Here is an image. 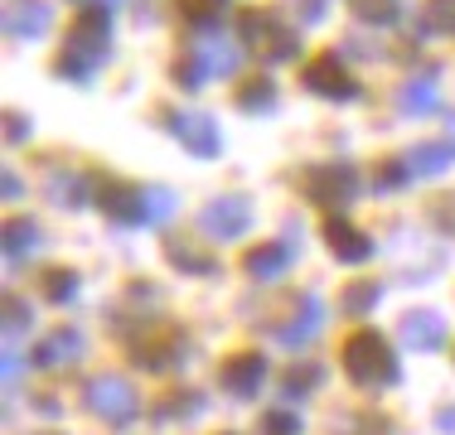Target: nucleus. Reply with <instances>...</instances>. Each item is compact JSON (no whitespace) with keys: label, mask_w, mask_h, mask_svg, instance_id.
I'll return each instance as SVG.
<instances>
[{"label":"nucleus","mask_w":455,"mask_h":435,"mask_svg":"<svg viewBox=\"0 0 455 435\" xmlns=\"http://www.w3.org/2000/svg\"><path fill=\"white\" fill-rule=\"evenodd\" d=\"M262 377H267V358L262 353H237V358L223 363L219 383H223V392H233V397H252V392L262 387Z\"/></svg>","instance_id":"7"},{"label":"nucleus","mask_w":455,"mask_h":435,"mask_svg":"<svg viewBox=\"0 0 455 435\" xmlns=\"http://www.w3.org/2000/svg\"><path fill=\"white\" fill-rule=\"evenodd\" d=\"M427 10H431V15H427L431 29H455V0H431Z\"/></svg>","instance_id":"34"},{"label":"nucleus","mask_w":455,"mask_h":435,"mask_svg":"<svg viewBox=\"0 0 455 435\" xmlns=\"http://www.w3.org/2000/svg\"><path fill=\"white\" fill-rule=\"evenodd\" d=\"M243 44L247 49H257L262 59H296L300 44L291 29H281L276 15H267V10H243Z\"/></svg>","instance_id":"2"},{"label":"nucleus","mask_w":455,"mask_h":435,"mask_svg":"<svg viewBox=\"0 0 455 435\" xmlns=\"http://www.w3.org/2000/svg\"><path fill=\"white\" fill-rule=\"evenodd\" d=\"M165 257L175 261L180 271H194V276H209V271H213V257H209V252H199L194 242H184V237L165 242Z\"/></svg>","instance_id":"21"},{"label":"nucleus","mask_w":455,"mask_h":435,"mask_svg":"<svg viewBox=\"0 0 455 435\" xmlns=\"http://www.w3.org/2000/svg\"><path fill=\"white\" fill-rule=\"evenodd\" d=\"M436 426L446 431V435H455V407H441L436 411Z\"/></svg>","instance_id":"39"},{"label":"nucleus","mask_w":455,"mask_h":435,"mask_svg":"<svg viewBox=\"0 0 455 435\" xmlns=\"http://www.w3.org/2000/svg\"><path fill=\"white\" fill-rule=\"evenodd\" d=\"M407 174H411V170H403V165L393 160V165H383V174H378V189H397V184H403Z\"/></svg>","instance_id":"36"},{"label":"nucleus","mask_w":455,"mask_h":435,"mask_svg":"<svg viewBox=\"0 0 455 435\" xmlns=\"http://www.w3.org/2000/svg\"><path fill=\"white\" fill-rule=\"evenodd\" d=\"M25 329H29V304L5 300V334H25Z\"/></svg>","instance_id":"31"},{"label":"nucleus","mask_w":455,"mask_h":435,"mask_svg":"<svg viewBox=\"0 0 455 435\" xmlns=\"http://www.w3.org/2000/svg\"><path fill=\"white\" fill-rule=\"evenodd\" d=\"M262 431H267V435H296L300 421H296V411H272V416L262 421Z\"/></svg>","instance_id":"32"},{"label":"nucleus","mask_w":455,"mask_h":435,"mask_svg":"<svg viewBox=\"0 0 455 435\" xmlns=\"http://www.w3.org/2000/svg\"><path fill=\"white\" fill-rule=\"evenodd\" d=\"M97 189H102V209L112 218H126V223L146 218V209H136V203H146L140 189H126V184H112V179H97Z\"/></svg>","instance_id":"16"},{"label":"nucleus","mask_w":455,"mask_h":435,"mask_svg":"<svg viewBox=\"0 0 455 435\" xmlns=\"http://www.w3.org/2000/svg\"><path fill=\"white\" fill-rule=\"evenodd\" d=\"M88 353V339H83V329H53L44 344H39V353H35V363L39 368H68V363H78V358Z\"/></svg>","instance_id":"9"},{"label":"nucleus","mask_w":455,"mask_h":435,"mask_svg":"<svg viewBox=\"0 0 455 435\" xmlns=\"http://www.w3.org/2000/svg\"><path fill=\"white\" fill-rule=\"evenodd\" d=\"M83 397H88V407L97 411V416H107V421H132L136 411H140V401H136V387L126 383V377H116V373H107V377H92Z\"/></svg>","instance_id":"3"},{"label":"nucleus","mask_w":455,"mask_h":435,"mask_svg":"<svg viewBox=\"0 0 455 435\" xmlns=\"http://www.w3.org/2000/svg\"><path fill=\"white\" fill-rule=\"evenodd\" d=\"M344 368H349V377L359 387H387L397 377L393 348H387V339H383V334H373V329H359L349 339V348H344Z\"/></svg>","instance_id":"1"},{"label":"nucleus","mask_w":455,"mask_h":435,"mask_svg":"<svg viewBox=\"0 0 455 435\" xmlns=\"http://www.w3.org/2000/svg\"><path fill=\"white\" fill-rule=\"evenodd\" d=\"M403 165L411 174H446L451 170V146H411Z\"/></svg>","instance_id":"20"},{"label":"nucleus","mask_w":455,"mask_h":435,"mask_svg":"<svg viewBox=\"0 0 455 435\" xmlns=\"http://www.w3.org/2000/svg\"><path fill=\"white\" fill-rule=\"evenodd\" d=\"M0 373H5V387L15 383L20 373H25V363H20V353H15V348H5V363H0Z\"/></svg>","instance_id":"37"},{"label":"nucleus","mask_w":455,"mask_h":435,"mask_svg":"<svg viewBox=\"0 0 455 435\" xmlns=\"http://www.w3.org/2000/svg\"><path fill=\"white\" fill-rule=\"evenodd\" d=\"M180 5H184V15H189V20H219L228 10V0H180Z\"/></svg>","instance_id":"30"},{"label":"nucleus","mask_w":455,"mask_h":435,"mask_svg":"<svg viewBox=\"0 0 455 435\" xmlns=\"http://www.w3.org/2000/svg\"><path fill=\"white\" fill-rule=\"evenodd\" d=\"M39 247V227L29 223V218H15V223H5V257H25Z\"/></svg>","instance_id":"23"},{"label":"nucleus","mask_w":455,"mask_h":435,"mask_svg":"<svg viewBox=\"0 0 455 435\" xmlns=\"http://www.w3.org/2000/svg\"><path fill=\"white\" fill-rule=\"evenodd\" d=\"M199 407H204L199 392H184V401H170V407H160V421H170V416H194Z\"/></svg>","instance_id":"33"},{"label":"nucleus","mask_w":455,"mask_h":435,"mask_svg":"<svg viewBox=\"0 0 455 435\" xmlns=\"http://www.w3.org/2000/svg\"><path fill=\"white\" fill-rule=\"evenodd\" d=\"M441 107V83H436V73H427V78H411L397 87V112H411V116H421V112H436Z\"/></svg>","instance_id":"14"},{"label":"nucleus","mask_w":455,"mask_h":435,"mask_svg":"<svg viewBox=\"0 0 455 435\" xmlns=\"http://www.w3.org/2000/svg\"><path fill=\"white\" fill-rule=\"evenodd\" d=\"M320 329H324V304H320V296H300L296 320H291V324H276V339L286 344V348H296V344L315 339Z\"/></svg>","instance_id":"10"},{"label":"nucleus","mask_w":455,"mask_h":435,"mask_svg":"<svg viewBox=\"0 0 455 435\" xmlns=\"http://www.w3.org/2000/svg\"><path fill=\"white\" fill-rule=\"evenodd\" d=\"M237 107H243V112H272V107H276V83L272 78L243 83V87H237Z\"/></svg>","instance_id":"22"},{"label":"nucleus","mask_w":455,"mask_h":435,"mask_svg":"<svg viewBox=\"0 0 455 435\" xmlns=\"http://www.w3.org/2000/svg\"><path fill=\"white\" fill-rule=\"evenodd\" d=\"M320 383H324L320 363H300V368H291V373H286V397H300V392H310Z\"/></svg>","instance_id":"26"},{"label":"nucleus","mask_w":455,"mask_h":435,"mask_svg":"<svg viewBox=\"0 0 455 435\" xmlns=\"http://www.w3.org/2000/svg\"><path fill=\"white\" fill-rule=\"evenodd\" d=\"M296 20H300V25H315V20H324V0H296Z\"/></svg>","instance_id":"35"},{"label":"nucleus","mask_w":455,"mask_h":435,"mask_svg":"<svg viewBox=\"0 0 455 435\" xmlns=\"http://www.w3.org/2000/svg\"><path fill=\"white\" fill-rule=\"evenodd\" d=\"M306 87H310V92H324V97H339V102L359 92V87H354V78L344 73V63L334 59V53H324L320 63H310V68H306Z\"/></svg>","instance_id":"11"},{"label":"nucleus","mask_w":455,"mask_h":435,"mask_svg":"<svg viewBox=\"0 0 455 435\" xmlns=\"http://www.w3.org/2000/svg\"><path fill=\"white\" fill-rule=\"evenodd\" d=\"M44 296L53 304H68L73 296H78V276H73V271H49V276H44Z\"/></svg>","instance_id":"25"},{"label":"nucleus","mask_w":455,"mask_h":435,"mask_svg":"<svg viewBox=\"0 0 455 435\" xmlns=\"http://www.w3.org/2000/svg\"><path fill=\"white\" fill-rule=\"evenodd\" d=\"M247 223H252V209H247V199H233V194L204 203V213H199V233L213 237V242H233V237H243Z\"/></svg>","instance_id":"4"},{"label":"nucleus","mask_w":455,"mask_h":435,"mask_svg":"<svg viewBox=\"0 0 455 435\" xmlns=\"http://www.w3.org/2000/svg\"><path fill=\"white\" fill-rule=\"evenodd\" d=\"M243 266H247V276H252V281H272V276H281V271L291 266V247L262 242V247H252V252L243 257Z\"/></svg>","instance_id":"15"},{"label":"nucleus","mask_w":455,"mask_h":435,"mask_svg":"<svg viewBox=\"0 0 455 435\" xmlns=\"http://www.w3.org/2000/svg\"><path fill=\"white\" fill-rule=\"evenodd\" d=\"M53 10L44 5V0H15V5L5 10V35L15 39H39L49 29Z\"/></svg>","instance_id":"12"},{"label":"nucleus","mask_w":455,"mask_h":435,"mask_svg":"<svg viewBox=\"0 0 455 435\" xmlns=\"http://www.w3.org/2000/svg\"><path fill=\"white\" fill-rule=\"evenodd\" d=\"M165 122L180 136L184 150H194V155H219V122H213V116H204V112H170Z\"/></svg>","instance_id":"5"},{"label":"nucleus","mask_w":455,"mask_h":435,"mask_svg":"<svg viewBox=\"0 0 455 435\" xmlns=\"http://www.w3.org/2000/svg\"><path fill=\"white\" fill-rule=\"evenodd\" d=\"M324 242H330V252L339 257V261H363L368 252H373V247H368V237L354 223H344V218H330V223H324Z\"/></svg>","instance_id":"13"},{"label":"nucleus","mask_w":455,"mask_h":435,"mask_svg":"<svg viewBox=\"0 0 455 435\" xmlns=\"http://www.w3.org/2000/svg\"><path fill=\"white\" fill-rule=\"evenodd\" d=\"M194 59H199V68L209 73V78H223V73L237 68L243 49H233V44H223V39H204L199 49H194Z\"/></svg>","instance_id":"18"},{"label":"nucleus","mask_w":455,"mask_h":435,"mask_svg":"<svg viewBox=\"0 0 455 435\" xmlns=\"http://www.w3.org/2000/svg\"><path fill=\"white\" fill-rule=\"evenodd\" d=\"M102 44H107V10H88L78 20V29H73L68 49L88 53V59H102Z\"/></svg>","instance_id":"17"},{"label":"nucleus","mask_w":455,"mask_h":435,"mask_svg":"<svg viewBox=\"0 0 455 435\" xmlns=\"http://www.w3.org/2000/svg\"><path fill=\"white\" fill-rule=\"evenodd\" d=\"M180 339H175V334H170V339H165V334H156V344H140V363H146V368H175L180 363Z\"/></svg>","instance_id":"24"},{"label":"nucleus","mask_w":455,"mask_h":435,"mask_svg":"<svg viewBox=\"0 0 455 435\" xmlns=\"http://www.w3.org/2000/svg\"><path fill=\"white\" fill-rule=\"evenodd\" d=\"M0 189H5V199H20V194H25V184H20L15 174H5V179H0Z\"/></svg>","instance_id":"40"},{"label":"nucleus","mask_w":455,"mask_h":435,"mask_svg":"<svg viewBox=\"0 0 455 435\" xmlns=\"http://www.w3.org/2000/svg\"><path fill=\"white\" fill-rule=\"evenodd\" d=\"M175 218V194L170 189H146V223H165Z\"/></svg>","instance_id":"27"},{"label":"nucleus","mask_w":455,"mask_h":435,"mask_svg":"<svg viewBox=\"0 0 455 435\" xmlns=\"http://www.w3.org/2000/svg\"><path fill=\"white\" fill-rule=\"evenodd\" d=\"M44 189H49V199H53V203H63V209H78V199L92 189V184L83 179V174H73V170H53Z\"/></svg>","instance_id":"19"},{"label":"nucleus","mask_w":455,"mask_h":435,"mask_svg":"<svg viewBox=\"0 0 455 435\" xmlns=\"http://www.w3.org/2000/svg\"><path fill=\"white\" fill-rule=\"evenodd\" d=\"M354 189H359V170H354V165H320V174L310 179V194H315L324 209L349 203Z\"/></svg>","instance_id":"6"},{"label":"nucleus","mask_w":455,"mask_h":435,"mask_svg":"<svg viewBox=\"0 0 455 435\" xmlns=\"http://www.w3.org/2000/svg\"><path fill=\"white\" fill-rule=\"evenodd\" d=\"M378 304V286H349L344 290V314H368Z\"/></svg>","instance_id":"28"},{"label":"nucleus","mask_w":455,"mask_h":435,"mask_svg":"<svg viewBox=\"0 0 455 435\" xmlns=\"http://www.w3.org/2000/svg\"><path fill=\"white\" fill-rule=\"evenodd\" d=\"M354 10H359L363 20H373V25L397 20V0H354Z\"/></svg>","instance_id":"29"},{"label":"nucleus","mask_w":455,"mask_h":435,"mask_svg":"<svg viewBox=\"0 0 455 435\" xmlns=\"http://www.w3.org/2000/svg\"><path fill=\"white\" fill-rule=\"evenodd\" d=\"M397 339H403L407 348H421V353H431V348H441V344L451 339V329H446V320H441V314L417 310V314H407V320H403Z\"/></svg>","instance_id":"8"},{"label":"nucleus","mask_w":455,"mask_h":435,"mask_svg":"<svg viewBox=\"0 0 455 435\" xmlns=\"http://www.w3.org/2000/svg\"><path fill=\"white\" fill-rule=\"evenodd\" d=\"M446 140H451V146H455V116H451V122H446Z\"/></svg>","instance_id":"41"},{"label":"nucleus","mask_w":455,"mask_h":435,"mask_svg":"<svg viewBox=\"0 0 455 435\" xmlns=\"http://www.w3.org/2000/svg\"><path fill=\"white\" fill-rule=\"evenodd\" d=\"M5 136L10 140H25L29 136V122H25V116H5Z\"/></svg>","instance_id":"38"}]
</instances>
